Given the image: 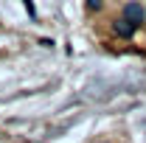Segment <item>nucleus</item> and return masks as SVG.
<instances>
[{
  "instance_id": "f257e3e1",
  "label": "nucleus",
  "mask_w": 146,
  "mask_h": 143,
  "mask_svg": "<svg viewBox=\"0 0 146 143\" xmlns=\"http://www.w3.org/2000/svg\"><path fill=\"white\" fill-rule=\"evenodd\" d=\"M98 143H110V140H98Z\"/></svg>"
}]
</instances>
